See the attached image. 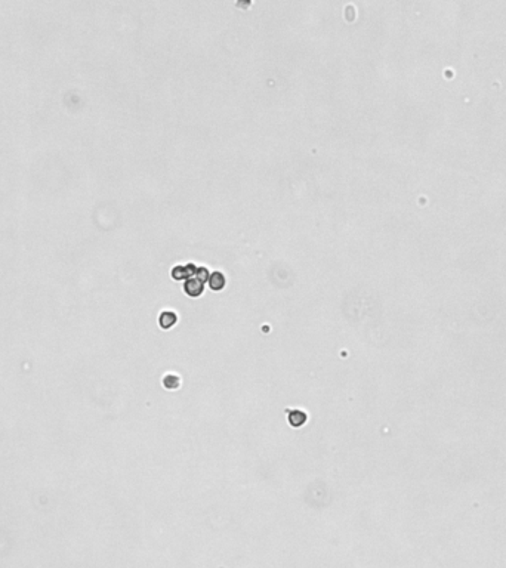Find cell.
Segmentation results:
<instances>
[{"label":"cell","mask_w":506,"mask_h":568,"mask_svg":"<svg viewBox=\"0 0 506 568\" xmlns=\"http://www.w3.org/2000/svg\"><path fill=\"white\" fill-rule=\"evenodd\" d=\"M184 290H185V293H187L188 296L197 298V296H200V295L203 293V290H204V281H203L200 277L194 275V277H191V278H188V280L185 281Z\"/></svg>","instance_id":"1"},{"label":"cell","mask_w":506,"mask_h":568,"mask_svg":"<svg viewBox=\"0 0 506 568\" xmlns=\"http://www.w3.org/2000/svg\"><path fill=\"white\" fill-rule=\"evenodd\" d=\"M286 413H287V422L292 428H301L308 420V415L302 410L292 409V410H286Z\"/></svg>","instance_id":"2"},{"label":"cell","mask_w":506,"mask_h":568,"mask_svg":"<svg viewBox=\"0 0 506 568\" xmlns=\"http://www.w3.org/2000/svg\"><path fill=\"white\" fill-rule=\"evenodd\" d=\"M195 272H197V267H194L192 264H188V265H185V267H176V268H173L172 275H173L175 280H185V278L188 280V278L194 277Z\"/></svg>","instance_id":"3"},{"label":"cell","mask_w":506,"mask_h":568,"mask_svg":"<svg viewBox=\"0 0 506 568\" xmlns=\"http://www.w3.org/2000/svg\"><path fill=\"white\" fill-rule=\"evenodd\" d=\"M207 281H209V287L212 290H222L225 287V277H223L222 272H218V271L212 272L209 275Z\"/></svg>","instance_id":"4"},{"label":"cell","mask_w":506,"mask_h":568,"mask_svg":"<svg viewBox=\"0 0 506 568\" xmlns=\"http://www.w3.org/2000/svg\"><path fill=\"white\" fill-rule=\"evenodd\" d=\"M163 387L167 389V391H175L181 387V377L176 376V374H166L163 377Z\"/></svg>","instance_id":"5"},{"label":"cell","mask_w":506,"mask_h":568,"mask_svg":"<svg viewBox=\"0 0 506 568\" xmlns=\"http://www.w3.org/2000/svg\"><path fill=\"white\" fill-rule=\"evenodd\" d=\"M176 315L173 314V312H170V311H164V312H161V315H160V318H158V323H160V326L163 327V329H170V327H173L175 324H176Z\"/></svg>","instance_id":"6"}]
</instances>
